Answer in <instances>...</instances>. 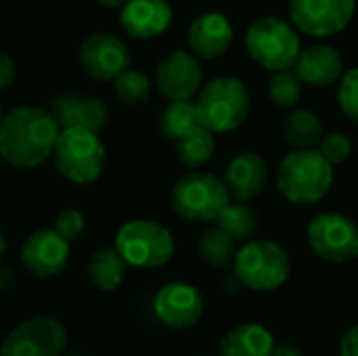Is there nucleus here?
<instances>
[{
	"label": "nucleus",
	"instance_id": "obj_1",
	"mask_svg": "<svg viewBox=\"0 0 358 356\" xmlns=\"http://www.w3.org/2000/svg\"><path fill=\"white\" fill-rule=\"evenodd\" d=\"M59 132L48 111L31 105L17 107L2 120L0 155L13 168L31 170L52 155Z\"/></svg>",
	"mask_w": 358,
	"mask_h": 356
},
{
	"label": "nucleus",
	"instance_id": "obj_2",
	"mask_svg": "<svg viewBox=\"0 0 358 356\" xmlns=\"http://www.w3.org/2000/svg\"><path fill=\"white\" fill-rule=\"evenodd\" d=\"M331 185L334 166L317 149L292 151L279 164L277 189L296 206L321 201L329 193Z\"/></svg>",
	"mask_w": 358,
	"mask_h": 356
},
{
	"label": "nucleus",
	"instance_id": "obj_3",
	"mask_svg": "<svg viewBox=\"0 0 358 356\" xmlns=\"http://www.w3.org/2000/svg\"><path fill=\"white\" fill-rule=\"evenodd\" d=\"M199 126L212 134H224L237 130L250 111L248 86L233 76L216 78L203 86L195 103Z\"/></svg>",
	"mask_w": 358,
	"mask_h": 356
},
{
	"label": "nucleus",
	"instance_id": "obj_4",
	"mask_svg": "<svg viewBox=\"0 0 358 356\" xmlns=\"http://www.w3.org/2000/svg\"><path fill=\"white\" fill-rule=\"evenodd\" d=\"M292 262L287 252L266 239H252L237 250L233 273L235 279L254 292H273L289 279Z\"/></svg>",
	"mask_w": 358,
	"mask_h": 356
},
{
	"label": "nucleus",
	"instance_id": "obj_5",
	"mask_svg": "<svg viewBox=\"0 0 358 356\" xmlns=\"http://www.w3.org/2000/svg\"><path fill=\"white\" fill-rule=\"evenodd\" d=\"M52 159L63 178L76 185H88L103 174L105 145L99 134L90 130H61L52 151Z\"/></svg>",
	"mask_w": 358,
	"mask_h": 356
},
{
	"label": "nucleus",
	"instance_id": "obj_6",
	"mask_svg": "<svg viewBox=\"0 0 358 356\" xmlns=\"http://www.w3.org/2000/svg\"><path fill=\"white\" fill-rule=\"evenodd\" d=\"M245 46L250 57L273 73L294 69L302 50L294 25L277 17L254 21L245 34Z\"/></svg>",
	"mask_w": 358,
	"mask_h": 356
},
{
	"label": "nucleus",
	"instance_id": "obj_7",
	"mask_svg": "<svg viewBox=\"0 0 358 356\" xmlns=\"http://www.w3.org/2000/svg\"><path fill=\"white\" fill-rule=\"evenodd\" d=\"M115 250L128 266L157 269L172 258L174 237L155 220H130L117 231Z\"/></svg>",
	"mask_w": 358,
	"mask_h": 356
},
{
	"label": "nucleus",
	"instance_id": "obj_8",
	"mask_svg": "<svg viewBox=\"0 0 358 356\" xmlns=\"http://www.w3.org/2000/svg\"><path fill=\"white\" fill-rule=\"evenodd\" d=\"M170 204L172 210L185 220L210 222L220 216V212L231 204V197L218 176L208 172H191L174 185Z\"/></svg>",
	"mask_w": 358,
	"mask_h": 356
},
{
	"label": "nucleus",
	"instance_id": "obj_9",
	"mask_svg": "<svg viewBox=\"0 0 358 356\" xmlns=\"http://www.w3.org/2000/svg\"><path fill=\"white\" fill-rule=\"evenodd\" d=\"M313 252L329 262L342 264L358 256V227L344 214L323 212L315 216L306 229Z\"/></svg>",
	"mask_w": 358,
	"mask_h": 356
},
{
	"label": "nucleus",
	"instance_id": "obj_10",
	"mask_svg": "<svg viewBox=\"0 0 358 356\" xmlns=\"http://www.w3.org/2000/svg\"><path fill=\"white\" fill-rule=\"evenodd\" d=\"M65 344L67 332L57 319L34 317L6 336L0 356H59Z\"/></svg>",
	"mask_w": 358,
	"mask_h": 356
},
{
	"label": "nucleus",
	"instance_id": "obj_11",
	"mask_svg": "<svg viewBox=\"0 0 358 356\" xmlns=\"http://www.w3.org/2000/svg\"><path fill=\"white\" fill-rule=\"evenodd\" d=\"M355 0H289L292 23L315 38H329L342 31L355 15Z\"/></svg>",
	"mask_w": 358,
	"mask_h": 356
},
{
	"label": "nucleus",
	"instance_id": "obj_12",
	"mask_svg": "<svg viewBox=\"0 0 358 356\" xmlns=\"http://www.w3.org/2000/svg\"><path fill=\"white\" fill-rule=\"evenodd\" d=\"M78 63L92 80L109 82L128 69L130 52L128 46L111 34L88 36L78 50Z\"/></svg>",
	"mask_w": 358,
	"mask_h": 356
},
{
	"label": "nucleus",
	"instance_id": "obj_13",
	"mask_svg": "<svg viewBox=\"0 0 358 356\" xmlns=\"http://www.w3.org/2000/svg\"><path fill=\"white\" fill-rule=\"evenodd\" d=\"M203 306L201 292L182 281L164 285L153 300L155 317L170 329H189L197 325L203 315Z\"/></svg>",
	"mask_w": 358,
	"mask_h": 356
},
{
	"label": "nucleus",
	"instance_id": "obj_14",
	"mask_svg": "<svg viewBox=\"0 0 358 356\" xmlns=\"http://www.w3.org/2000/svg\"><path fill=\"white\" fill-rule=\"evenodd\" d=\"M201 80H203L201 65L197 57L187 50H172L159 61L155 69L157 88L172 103L191 101L199 92Z\"/></svg>",
	"mask_w": 358,
	"mask_h": 356
},
{
	"label": "nucleus",
	"instance_id": "obj_15",
	"mask_svg": "<svg viewBox=\"0 0 358 356\" xmlns=\"http://www.w3.org/2000/svg\"><path fill=\"white\" fill-rule=\"evenodd\" d=\"M69 262V243L55 229L31 233L21 248V264L38 279L59 275Z\"/></svg>",
	"mask_w": 358,
	"mask_h": 356
},
{
	"label": "nucleus",
	"instance_id": "obj_16",
	"mask_svg": "<svg viewBox=\"0 0 358 356\" xmlns=\"http://www.w3.org/2000/svg\"><path fill=\"white\" fill-rule=\"evenodd\" d=\"M266 178V162L254 151H243L229 162L222 183L229 191L231 201L248 204L264 191Z\"/></svg>",
	"mask_w": 358,
	"mask_h": 356
},
{
	"label": "nucleus",
	"instance_id": "obj_17",
	"mask_svg": "<svg viewBox=\"0 0 358 356\" xmlns=\"http://www.w3.org/2000/svg\"><path fill=\"white\" fill-rule=\"evenodd\" d=\"M120 23L132 38H157L172 23V6L166 0H128L120 13Z\"/></svg>",
	"mask_w": 358,
	"mask_h": 356
},
{
	"label": "nucleus",
	"instance_id": "obj_18",
	"mask_svg": "<svg viewBox=\"0 0 358 356\" xmlns=\"http://www.w3.org/2000/svg\"><path fill=\"white\" fill-rule=\"evenodd\" d=\"M50 115L55 118L59 130H69V128H82L90 132H99L107 118V105L101 99L92 97H80V94H63L55 99Z\"/></svg>",
	"mask_w": 358,
	"mask_h": 356
},
{
	"label": "nucleus",
	"instance_id": "obj_19",
	"mask_svg": "<svg viewBox=\"0 0 358 356\" xmlns=\"http://www.w3.org/2000/svg\"><path fill=\"white\" fill-rule=\"evenodd\" d=\"M294 71L302 84L321 88V86H329V84L342 80L344 59L329 44H313L308 48L300 50Z\"/></svg>",
	"mask_w": 358,
	"mask_h": 356
},
{
	"label": "nucleus",
	"instance_id": "obj_20",
	"mask_svg": "<svg viewBox=\"0 0 358 356\" xmlns=\"http://www.w3.org/2000/svg\"><path fill=\"white\" fill-rule=\"evenodd\" d=\"M187 40L195 57L216 59L231 48L233 25L222 13H206L191 23Z\"/></svg>",
	"mask_w": 358,
	"mask_h": 356
},
{
	"label": "nucleus",
	"instance_id": "obj_21",
	"mask_svg": "<svg viewBox=\"0 0 358 356\" xmlns=\"http://www.w3.org/2000/svg\"><path fill=\"white\" fill-rule=\"evenodd\" d=\"M273 350L275 338L260 323H241L220 342V356H271Z\"/></svg>",
	"mask_w": 358,
	"mask_h": 356
},
{
	"label": "nucleus",
	"instance_id": "obj_22",
	"mask_svg": "<svg viewBox=\"0 0 358 356\" xmlns=\"http://www.w3.org/2000/svg\"><path fill=\"white\" fill-rule=\"evenodd\" d=\"M283 136L294 147V151L315 149L325 136V128L321 118L315 111L298 109L292 111L283 122Z\"/></svg>",
	"mask_w": 358,
	"mask_h": 356
},
{
	"label": "nucleus",
	"instance_id": "obj_23",
	"mask_svg": "<svg viewBox=\"0 0 358 356\" xmlns=\"http://www.w3.org/2000/svg\"><path fill=\"white\" fill-rule=\"evenodd\" d=\"M128 264L124 258L117 254L115 248H105L99 250L88 264V277L92 285L101 292H113L124 283Z\"/></svg>",
	"mask_w": 358,
	"mask_h": 356
},
{
	"label": "nucleus",
	"instance_id": "obj_24",
	"mask_svg": "<svg viewBox=\"0 0 358 356\" xmlns=\"http://www.w3.org/2000/svg\"><path fill=\"white\" fill-rule=\"evenodd\" d=\"M216 143H214V134L206 128H195L193 132H189L187 136H182L180 141H176V155L178 162L191 170H197L201 166H206L212 155H214Z\"/></svg>",
	"mask_w": 358,
	"mask_h": 356
},
{
	"label": "nucleus",
	"instance_id": "obj_25",
	"mask_svg": "<svg viewBox=\"0 0 358 356\" xmlns=\"http://www.w3.org/2000/svg\"><path fill=\"white\" fill-rule=\"evenodd\" d=\"M214 222H216L218 229H222L235 241H245V243L252 241V237L258 231V216H256V212L250 206L237 204V201H231L220 212V216Z\"/></svg>",
	"mask_w": 358,
	"mask_h": 356
},
{
	"label": "nucleus",
	"instance_id": "obj_26",
	"mask_svg": "<svg viewBox=\"0 0 358 356\" xmlns=\"http://www.w3.org/2000/svg\"><path fill=\"white\" fill-rule=\"evenodd\" d=\"M195 128H199L195 103L178 101V103H170L164 109L162 120H159V130L166 138L176 143L182 136H187L189 132H193Z\"/></svg>",
	"mask_w": 358,
	"mask_h": 356
},
{
	"label": "nucleus",
	"instance_id": "obj_27",
	"mask_svg": "<svg viewBox=\"0 0 358 356\" xmlns=\"http://www.w3.org/2000/svg\"><path fill=\"white\" fill-rule=\"evenodd\" d=\"M199 254L201 258L216 266V269H227L235 262V256H237V241L227 235L222 229L214 227V229H208L201 239H199Z\"/></svg>",
	"mask_w": 358,
	"mask_h": 356
},
{
	"label": "nucleus",
	"instance_id": "obj_28",
	"mask_svg": "<svg viewBox=\"0 0 358 356\" xmlns=\"http://www.w3.org/2000/svg\"><path fill=\"white\" fill-rule=\"evenodd\" d=\"M113 90L117 94V99L128 105V107H136L149 101L151 97V80L136 69H126L122 71L115 80H113Z\"/></svg>",
	"mask_w": 358,
	"mask_h": 356
},
{
	"label": "nucleus",
	"instance_id": "obj_29",
	"mask_svg": "<svg viewBox=\"0 0 358 356\" xmlns=\"http://www.w3.org/2000/svg\"><path fill=\"white\" fill-rule=\"evenodd\" d=\"M300 97H302V82L294 69L273 73L271 86H268V99L273 101V105L287 109V107H294L300 101Z\"/></svg>",
	"mask_w": 358,
	"mask_h": 356
},
{
	"label": "nucleus",
	"instance_id": "obj_30",
	"mask_svg": "<svg viewBox=\"0 0 358 356\" xmlns=\"http://www.w3.org/2000/svg\"><path fill=\"white\" fill-rule=\"evenodd\" d=\"M317 151L331 164H344L352 155V141L344 132H329L321 138Z\"/></svg>",
	"mask_w": 358,
	"mask_h": 356
},
{
	"label": "nucleus",
	"instance_id": "obj_31",
	"mask_svg": "<svg viewBox=\"0 0 358 356\" xmlns=\"http://www.w3.org/2000/svg\"><path fill=\"white\" fill-rule=\"evenodd\" d=\"M338 105L352 122L358 124V67H352L342 76L338 88Z\"/></svg>",
	"mask_w": 358,
	"mask_h": 356
},
{
	"label": "nucleus",
	"instance_id": "obj_32",
	"mask_svg": "<svg viewBox=\"0 0 358 356\" xmlns=\"http://www.w3.org/2000/svg\"><path fill=\"white\" fill-rule=\"evenodd\" d=\"M52 229H55L67 243H71V241H76V239L82 237V233H84V229H86V220H84V216H82L78 210H63V212L57 216Z\"/></svg>",
	"mask_w": 358,
	"mask_h": 356
},
{
	"label": "nucleus",
	"instance_id": "obj_33",
	"mask_svg": "<svg viewBox=\"0 0 358 356\" xmlns=\"http://www.w3.org/2000/svg\"><path fill=\"white\" fill-rule=\"evenodd\" d=\"M15 73H17V69H15L13 59L6 52H0V90H4L6 86L13 84Z\"/></svg>",
	"mask_w": 358,
	"mask_h": 356
},
{
	"label": "nucleus",
	"instance_id": "obj_34",
	"mask_svg": "<svg viewBox=\"0 0 358 356\" xmlns=\"http://www.w3.org/2000/svg\"><path fill=\"white\" fill-rule=\"evenodd\" d=\"M340 355L358 356V323L344 334L342 344H340Z\"/></svg>",
	"mask_w": 358,
	"mask_h": 356
},
{
	"label": "nucleus",
	"instance_id": "obj_35",
	"mask_svg": "<svg viewBox=\"0 0 358 356\" xmlns=\"http://www.w3.org/2000/svg\"><path fill=\"white\" fill-rule=\"evenodd\" d=\"M271 356H304L300 348L292 346V344H275V350Z\"/></svg>",
	"mask_w": 358,
	"mask_h": 356
},
{
	"label": "nucleus",
	"instance_id": "obj_36",
	"mask_svg": "<svg viewBox=\"0 0 358 356\" xmlns=\"http://www.w3.org/2000/svg\"><path fill=\"white\" fill-rule=\"evenodd\" d=\"M10 283V273L8 269H0V290H6Z\"/></svg>",
	"mask_w": 358,
	"mask_h": 356
},
{
	"label": "nucleus",
	"instance_id": "obj_37",
	"mask_svg": "<svg viewBox=\"0 0 358 356\" xmlns=\"http://www.w3.org/2000/svg\"><path fill=\"white\" fill-rule=\"evenodd\" d=\"M96 2H101L103 6H122V4H126L128 0H96Z\"/></svg>",
	"mask_w": 358,
	"mask_h": 356
},
{
	"label": "nucleus",
	"instance_id": "obj_38",
	"mask_svg": "<svg viewBox=\"0 0 358 356\" xmlns=\"http://www.w3.org/2000/svg\"><path fill=\"white\" fill-rule=\"evenodd\" d=\"M4 252H6V237H4V233L0 231V260H2V256H4Z\"/></svg>",
	"mask_w": 358,
	"mask_h": 356
},
{
	"label": "nucleus",
	"instance_id": "obj_39",
	"mask_svg": "<svg viewBox=\"0 0 358 356\" xmlns=\"http://www.w3.org/2000/svg\"><path fill=\"white\" fill-rule=\"evenodd\" d=\"M2 120H4V113H2V107H0V126H2Z\"/></svg>",
	"mask_w": 358,
	"mask_h": 356
},
{
	"label": "nucleus",
	"instance_id": "obj_40",
	"mask_svg": "<svg viewBox=\"0 0 358 356\" xmlns=\"http://www.w3.org/2000/svg\"><path fill=\"white\" fill-rule=\"evenodd\" d=\"M71 356H86V355H71Z\"/></svg>",
	"mask_w": 358,
	"mask_h": 356
},
{
	"label": "nucleus",
	"instance_id": "obj_41",
	"mask_svg": "<svg viewBox=\"0 0 358 356\" xmlns=\"http://www.w3.org/2000/svg\"><path fill=\"white\" fill-rule=\"evenodd\" d=\"M355 2H358V0H355Z\"/></svg>",
	"mask_w": 358,
	"mask_h": 356
}]
</instances>
